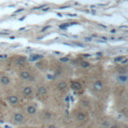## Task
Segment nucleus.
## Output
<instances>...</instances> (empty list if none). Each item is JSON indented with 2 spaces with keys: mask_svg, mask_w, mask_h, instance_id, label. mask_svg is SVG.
<instances>
[{
  "mask_svg": "<svg viewBox=\"0 0 128 128\" xmlns=\"http://www.w3.org/2000/svg\"><path fill=\"white\" fill-rule=\"evenodd\" d=\"M20 77L22 78V79H24V80H29V81H33V79H34L32 76H31L30 72L26 71V70L20 72Z\"/></svg>",
  "mask_w": 128,
  "mask_h": 128,
  "instance_id": "1",
  "label": "nucleus"
},
{
  "mask_svg": "<svg viewBox=\"0 0 128 128\" xmlns=\"http://www.w3.org/2000/svg\"><path fill=\"white\" fill-rule=\"evenodd\" d=\"M13 119H14V121L17 122V123H22V122L24 121V116H23V114L17 112V113L14 114Z\"/></svg>",
  "mask_w": 128,
  "mask_h": 128,
  "instance_id": "2",
  "label": "nucleus"
},
{
  "mask_svg": "<svg viewBox=\"0 0 128 128\" xmlns=\"http://www.w3.org/2000/svg\"><path fill=\"white\" fill-rule=\"evenodd\" d=\"M71 88L73 89V90H80L82 86H81V83L78 82V81H72L71 82Z\"/></svg>",
  "mask_w": 128,
  "mask_h": 128,
  "instance_id": "3",
  "label": "nucleus"
},
{
  "mask_svg": "<svg viewBox=\"0 0 128 128\" xmlns=\"http://www.w3.org/2000/svg\"><path fill=\"white\" fill-rule=\"evenodd\" d=\"M93 88L97 91H100V90H102V88H103V84H102L100 80H96L94 84H93Z\"/></svg>",
  "mask_w": 128,
  "mask_h": 128,
  "instance_id": "4",
  "label": "nucleus"
},
{
  "mask_svg": "<svg viewBox=\"0 0 128 128\" xmlns=\"http://www.w3.org/2000/svg\"><path fill=\"white\" fill-rule=\"evenodd\" d=\"M8 102H9L10 104H12V105H15V104L18 103V97H17L16 95L8 96Z\"/></svg>",
  "mask_w": 128,
  "mask_h": 128,
  "instance_id": "5",
  "label": "nucleus"
},
{
  "mask_svg": "<svg viewBox=\"0 0 128 128\" xmlns=\"http://www.w3.org/2000/svg\"><path fill=\"white\" fill-rule=\"evenodd\" d=\"M0 82L3 85H8L10 83V78L8 77L7 75H2L1 77H0Z\"/></svg>",
  "mask_w": 128,
  "mask_h": 128,
  "instance_id": "6",
  "label": "nucleus"
},
{
  "mask_svg": "<svg viewBox=\"0 0 128 128\" xmlns=\"http://www.w3.org/2000/svg\"><path fill=\"white\" fill-rule=\"evenodd\" d=\"M32 92H33V89L31 86H25L23 88V94L25 96H30L32 94Z\"/></svg>",
  "mask_w": 128,
  "mask_h": 128,
  "instance_id": "7",
  "label": "nucleus"
},
{
  "mask_svg": "<svg viewBox=\"0 0 128 128\" xmlns=\"http://www.w3.org/2000/svg\"><path fill=\"white\" fill-rule=\"evenodd\" d=\"M26 111H27L28 114L33 115V114L36 113V107H35V106H33V105H29L28 107L26 108Z\"/></svg>",
  "mask_w": 128,
  "mask_h": 128,
  "instance_id": "8",
  "label": "nucleus"
},
{
  "mask_svg": "<svg viewBox=\"0 0 128 128\" xmlns=\"http://www.w3.org/2000/svg\"><path fill=\"white\" fill-rule=\"evenodd\" d=\"M38 93H39L40 95H44L47 93V88L45 86H39L38 87Z\"/></svg>",
  "mask_w": 128,
  "mask_h": 128,
  "instance_id": "9",
  "label": "nucleus"
},
{
  "mask_svg": "<svg viewBox=\"0 0 128 128\" xmlns=\"http://www.w3.org/2000/svg\"><path fill=\"white\" fill-rule=\"evenodd\" d=\"M41 58H42V55H39V54H34V55H31L30 60H31V61H35V60H38V59H41Z\"/></svg>",
  "mask_w": 128,
  "mask_h": 128,
  "instance_id": "10",
  "label": "nucleus"
},
{
  "mask_svg": "<svg viewBox=\"0 0 128 128\" xmlns=\"http://www.w3.org/2000/svg\"><path fill=\"white\" fill-rule=\"evenodd\" d=\"M58 88H59V90H64L66 87H67V85H66V83L65 82H60L58 84V86H57Z\"/></svg>",
  "mask_w": 128,
  "mask_h": 128,
  "instance_id": "11",
  "label": "nucleus"
},
{
  "mask_svg": "<svg viewBox=\"0 0 128 128\" xmlns=\"http://www.w3.org/2000/svg\"><path fill=\"white\" fill-rule=\"evenodd\" d=\"M77 118L79 119V120H84V119H85V115L83 113H79L77 115Z\"/></svg>",
  "mask_w": 128,
  "mask_h": 128,
  "instance_id": "12",
  "label": "nucleus"
},
{
  "mask_svg": "<svg viewBox=\"0 0 128 128\" xmlns=\"http://www.w3.org/2000/svg\"><path fill=\"white\" fill-rule=\"evenodd\" d=\"M89 65H90V64H89L88 62H82V63H81V66H82V67H84V68H86V67H89Z\"/></svg>",
  "mask_w": 128,
  "mask_h": 128,
  "instance_id": "13",
  "label": "nucleus"
},
{
  "mask_svg": "<svg viewBox=\"0 0 128 128\" xmlns=\"http://www.w3.org/2000/svg\"><path fill=\"white\" fill-rule=\"evenodd\" d=\"M119 80L122 81V82H124V81L127 80V76H119Z\"/></svg>",
  "mask_w": 128,
  "mask_h": 128,
  "instance_id": "14",
  "label": "nucleus"
},
{
  "mask_svg": "<svg viewBox=\"0 0 128 128\" xmlns=\"http://www.w3.org/2000/svg\"><path fill=\"white\" fill-rule=\"evenodd\" d=\"M122 59H123V57H121V56H120V57H117L116 59H115V61H116V62H118V61H121Z\"/></svg>",
  "mask_w": 128,
  "mask_h": 128,
  "instance_id": "15",
  "label": "nucleus"
},
{
  "mask_svg": "<svg viewBox=\"0 0 128 128\" xmlns=\"http://www.w3.org/2000/svg\"><path fill=\"white\" fill-rule=\"evenodd\" d=\"M61 60H62V61H67V60H68V59H67V58H62V59H61Z\"/></svg>",
  "mask_w": 128,
  "mask_h": 128,
  "instance_id": "16",
  "label": "nucleus"
},
{
  "mask_svg": "<svg viewBox=\"0 0 128 128\" xmlns=\"http://www.w3.org/2000/svg\"><path fill=\"white\" fill-rule=\"evenodd\" d=\"M111 128H117V126H116V125H114V126H111Z\"/></svg>",
  "mask_w": 128,
  "mask_h": 128,
  "instance_id": "17",
  "label": "nucleus"
},
{
  "mask_svg": "<svg viewBox=\"0 0 128 128\" xmlns=\"http://www.w3.org/2000/svg\"><path fill=\"white\" fill-rule=\"evenodd\" d=\"M49 128H55V127H54V126H50Z\"/></svg>",
  "mask_w": 128,
  "mask_h": 128,
  "instance_id": "18",
  "label": "nucleus"
},
{
  "mask_svg": "<svg viewBox=\"0 0 128 128\" xmlns=\"http://www.w3.org/2000/svg\"><path fill=\"white\" fill-rule=\"evenodd\" d=\"M26 128H30V127H26Z\"/></svg>",
  "mask_w": 128,
  "mask_h": 128,
  "instance_id": "19",
  "label": "nucleus"
}]
</instances>
